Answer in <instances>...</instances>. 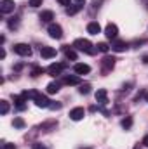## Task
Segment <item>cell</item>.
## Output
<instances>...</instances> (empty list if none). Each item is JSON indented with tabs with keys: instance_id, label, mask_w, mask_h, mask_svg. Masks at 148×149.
<instances>
[{
	"instance_id": "cell-2",
	"label": "cell",
	"mask_w": 148,
	"mask_h": 149,
	"mask_svg": "<svg viewBox=\"0 0 148 149\" xmlns=\"http://www.w3.org/2000/svg\"><path fill=\"white\" fill-rule=\"evenodd\" d=\"M113 66H115V57L106 56V57L101 59V71H103V74H108L113 70Z\"/></svg>"
},
{
	"instance_id": "cell-25",
	"label": "cell",
	"mask_w": 148,
	"mask_h": 149,
	"mask_svg": "<svg viewBox=\"0 0 148 149\" xmlns=\"http://www.w3.org/2000/svg\"><path fill=\"white\" fill-rule=\"evenodd\" d=\"M12 125H14L16 128H23V127H25V121H23L21 118H14V121H12Z\"/></svg>"
},
{
	"instance_id": "cell-24",
	"label": "cell",
	"mask_w": 148,
	"mask_h": 149,
	"mask_svg": "<svg viewBox=\"0 0 148 149\" xmlns=\"http://www.w3.org/2000/svg\"><path fill=\"white\" fill-rule=\"evenodd\" d=\"M78 92H80V94H89V92H91V85H89V83H85V85H80Z\"/></svg>"
},
{
	"instance_id": "cell-6",
	"label": "cell",
	"mask_w": 148,
	"mask_h": 149,
	"mask_svg": "<svg viewBox=\"0 0 148 149\" xmlns=\"http://www.w3.org/2000/svg\"><path fill=\"white\" fill-rule=\"evenodd\" d=\"M96 101H98V104H99V106L108 104V92H106L105 88H99V90L96 92Z\"/></svg>"
},
{
	"instance_id": "cell-16",
	"label": "cell",
	"mask_w": 148,
	"mask_h": 149,
	"mask_svg": "<svg viewBox=\"0 0 148 149\" xmlns=\"http://www.w3.org/2000/svg\"><path fill=\"white\" fill-rule=\"evenodd\" d=\"M63 83H65V85H78V83H80V78L75 76V74H68V76L63 78Z\"/></svg>"
},
{
	"instance_id": "cell-38",
	"label": "cell",
	"mask_w": 148,
	"mask_h": 149,
	"mask_svg": "<svg viewBox=\"0 0 148 149\" xmlns=\"http://www.w3.org/2000/svg\"><path fill=\"white\" fill-rule=\"evenodd\" d=\"M145 99H147V102H148V94H145Z\"/></svg>"
},
{
	"instance_id": "cell-17",
	"label": "cell",
	"mask_w": 148,
	"mask_h": 149,
	"mask_svg": "<svg viewBox=\"0 0 148 149\" xmlns=\"http://www.w3.org/2000/svg\"><path fill=\"white\" fill-rule=\"evenodd\" d=\"M25 102H26V99H25L23 95H16V97H14V104H16V108H18L19 111H23V109L26 108Z\"/></svg>"
},
{
	"instance_id": "cell-31",
	"label": "cell",
	"mask_w": 148,
	"mask_h": 149,
	"mask_svg": "<svg viewBox=\"0 0 148 149\" xmlns=\"http://www.w3.org/2000/svg\"><path fill=\"white\" fill-rule=\"evenodd\" d=\"M58 2H59L61 5H65V7H68V5L72 3V0H58Z\"/></svg>"
},
{
	"instance_id": "cell-7",
	"label": "cell",
	"mask_w": 148,
	"mask_h": 149,
	"mask_svg": "<svg viewBox=\"0 0 148 149\" xmlns=\"http://www.w3.org/2000/svg\"><path fill=\"white\" fill-rule=\"evenodd\" d=\"M14 2L12 0H2L0 2V12L2 14H9V12H12L14 10Z\"/></svg>"
},
{
	"instance_id": "cell-11",
	"label": "cell",
	"mask_w": 148,
	"mask_h": 149,
	"mask_svg": "<svg viewBox=\"0 0 148 149\" xmlns=\"http://www.w3.org/2000/svg\"><path fill=\"white\" fill-rule=\"evenodd\" d=\"M33 101H35V104H37L38 108H49V106H51V101H49L45 95H42V94H38Z\"/></svg>"
},
{
	"instance_id": "cell-5",
	"label": "cell",
	"mask_w": 148,
	"mask_h": 149,
	"mask_svg": "<svg viewBox=\"0 0 148 149\" xmlns=\"http://www.w3.org/2000/svg\"><path fill=\"white\" fill-rule=\"evenodd\" d=\"M105 35H106V38H110V40H115L117 35H118V28H117V24H113V23L106 24V28H105Z\"/></svg>"
},
{
	"instance_id": "cell-33",
	"label": "cell",
	"mask_w": 148,
	"mask_h": 149,
	"mask_svg": "<svg viewBox=\"0 0 148 149\" xmlns=\"http://www.w3.org/2000/svg\"><path fill=\"white\" fill-rule=\"evenodd\" d=\"M49 108H51V109H59V108H61V104H51Z\"/></svg>"
},
{
	"instance_id": "cell-35",
	"label": "cell",
	"mask_w": 148,
	"mask_h": 149,
	"mask_svg": "<svg viewBox=\"0 0 148 149\" xmlns=\"http://www.w3.org/2000/svg\"><path fill=\"white\" fill-rule=\"evenodd\" d=\"M33 149H45V148H44L42 144H35V146H33Z\"/></svg>"
},
{
	"instance_id": "cell-13",
	"label": "cell",
	"mask_w": 148,
	"mask_h": 149,
	"mask_svg": "<svg viewBox=\"0 0 148 149\" xmlns=\"http://www.w3.org/2000/svg\"><path fill=\"white\" fill-rule=\"evenodd\" d=\"M125 49H127V43H125V42H122V40H113V42H111V50L122 52V50H125Z\"/></svg>"
},
{
	"instance_id": "cell-20",
	"label": "cell",
	"mask_w": 148,
	"mask_h": 149,
	"mask_svg": "<svg viewBox=\"0 0 148 149\" xmlns=\"http://www.w3.org/2000/svg\"><path fill=\"white\" fill-rule=\"evenodd\" d=\"M82 7H84V3H75L73 7H68V10H66V12H68L70 16H73V14H77Z\"/></svg>"
},
{
	"instance_id": "cell-14",
	"label": "cell",
	"mask_w": 148,
	"mask_h": 149,
	"mask_svg": "<svg viewBox=\"0 0 148 149\" xmlns=\"http://www.w3.org/2000/svg\"><path fill=\"white\" fill-rule=\"evenodd\" d=\"M87 33H91V35H98V33H101V26H99V23H96V21L89 23V24H87Z\"/></svg>"
},
{
	"instance_id": "cell-18",
	"label": "cell",
	"mask_w": 148,
	"mask_h": 149,
	"mask_svg": "<svg viewBox=\"0 0 148 149\" xmlns=\"http://www.w3.org/2000/svg\"><path fill=\"white\" fill-rule=\"evenodd\" d=\"M63 52H65V56H66L68 59H72V61H77V52H75L72 47H65V49H63Z\"/></svg>"
},
{
	"instance_id": "cell-9",
	"label": "cell",
	"mask_w": 148,
	"mask_h": 149,
	"mask_svg": "<svg viewBox=\"0 0 148 149\" xmlns=\"http://www.w3.org/2000/svg\"><path fill=\"white\" fill-rule=\"evenodd\" d=\"M40 56H42L44 59H51V57H54V56H56V49H54V47H47V45H45V47H42V49H40Z\"/></svg>"
},
{
	"instance_id": "cell-26",
	"label": "cell",
	"mask_w": 148,
	"mask_h": 149,
	"mask_svg": "<svg viewBox=\"0 0 148 149\" xmlns=\"http://www.w3.org/2000/svg\"><path fill=\"white\" fill-rule=\"evenodd\" d=\"M9 28H11V30L18 28V17H11V19H9Z\"/></svg>"
},
{
	"instance_id": "cell-21",
	"label": "cell",
	"mask_w": 148,
	"mask_h": 149,
	"mask_svg": "<svg viewBox=\"0 0 148 149\" xmlns=\"http://www.w3.org/2000/svg\"><path fill=\"white\" fill-rule=\"evenodd\" d=\"M131 127H132V118H131V116H125V118L122 120V128L129 130Z\"/></svg>"
},
{
	"instance_id": "cell-36",
	"label": "cell",
	"mask_w": 148,
	"mask_h": 149,
	"mask_svg": "<svg viewBox=\"0 0 148 149\" xmlns=\"http://www.w3.org/2000/svg\"><path fill=\"white\" fill-rule=\"evenodd\" d=\"M143 63H147V64H148V56H145V57H143Z\"/></svg>"
},
{
	"instance_id": "cell-29",
	"label": "cell",
	"mask_w": 148,
	"mask_h": 149,
	"mask_svg": "<svg viewBox=\"0 0 148 149\" xmlns=\"http://www.w3.org/2000/svg\"><path fill=\"white\" fill-rule=\"evenodd\" d=\"M44 73V70L42 68H33V71H32V76H38V74Z\"/></svg>"
},
{
	"instance_id": "cell-4",
	"label": "cell",
	"mask_w": 148,
	"mask_h": 149,
	"mask_svg": "<svg viewBox=\"0 0 148 149\" xmlns=\"http://www.w3.org/2000/svg\"><path fill=\"white\" fill-rule=\"evenodd\" d=\"M49 35L52 38H56V40H59V38H63V28L56 23H51L49 24Z\"/></svg>"
},
{
	"instance_id": "cell-34",
	"label": "cell",
	"mask_w": 148,
	"mask_h": 149,
	"mask_svg": "<svg viewBox=\"0 0 148 149\" xmlns=\"http://www.w3.org/2000/svg\"><path fill=\"white\" fill-rule=\"evenodd\" d=\"M143 146H147V148H148V135L143 137Z\"/></svg>"
},
{
	"instance_id": "cell-8",
	"label": "cell",
	"mask_w": 148,
	"mask_h": 149,
	"mask_svg": "<svg viewBox=\"0 0 148 149\" xmlns=\"http://www.w3.org/2000/svg\"><path fill=\"white\" fill-rule=\"evenodd\" d=\"M65 70V64H59V63H54V64H51L49 68H47V73L51 74V76H58V74H61V71Z\"/></svg>"
},
{
	"instance_id": "cell-19",
	"label": "cell",
	"mask_w": 148,
	"mask_h": 149,
	"mask_svg": "<svg viewBox=\"0 0 148 149\" xmlns=\"http://www.w3.org/2000/svg\"><path fill=\"white\" fill-rule=\"evenodd\" d=\"M47 92H49V94H58V92H59V83H58V81L49 83V85H47Z\"/></svg>"
},
{
	"instance_id": "cell-32",
	"label": "cell",
	"mask_w": 148,
	"mask_h": 149,
	"mask_svg": "<svg viewBox=\"0 0 148 149\" xmlns=\"http://www.w3.org/2000/svg\"><path fill=\"white\" fill-rule=\"evenodd\" d=\"M2 149H14V144H4Z\"/></svg>"
},
{
	"instance_id": "cell-28",
	"label": "cell",
	"mask_w": 148,
	"mask_h": 149,
	"mask_svg": "<svg viewBox=\"0 0 148 149\" xmlns=\"http://www.w3.org/2000/svg\"><path fill=\"white\" fill-rule=\"evenodd\" d=\"M51 127H56V121H49V123H44V125H42V127H40V128H42V130H45V132H47V128H51Z\"/></svg>"
},
{
	"instance_id": "cell-1",
	"label": "cell",
	"mask_w": 148,
	"mask_h": 149,
	"mask_svg": "<svg viewBox=\"0 0 148 149\" xmlns=\"http://www.w3.org/2000/svg\"><path fill=\"white\" fill-rule=\"evenodd\" d=\"M73 47L77 49V50H82V52H85V54H91V56L96 52V50L92 49L94 45H92V43H91L87 38H77V40L73 42Z\"/></svg>"
},
{
	"instance_id": "cell-37",
	"label": "cell",
	"mask_w": 148,
	"mask_h": 149,
	"mask_svg": "<svg viewBox=\"0 0 148 149\" xmlns=\"http://www.w3.org/2000/svg\"><path fill=\"white\" fill-rule=\"evenodd\" d=\"M85 0H75V3H84Z\"/></svg>"
},
{
	"instance_id": "cell-30",
	"label": "cell",
	"mask_w": 148,
	"mask_h": 149,
	"mask_svg": "<svg viewBox=\"0 0 148 149\" xmlns=\"http://www.w3.org/2000/svg\"><path fill=\"white\" fill-rule=\"evenodd\" d=\"M30 5L32 7H40L42 5V0H30Z\"/></svg>"
},
{
	"instance_id": "cell-3",
	"label": "cell",
	"mask_w": 148,
	"mask_h": 149,
	"mask_svg": "<svg viewBox=\"0 0 148 149\" xmlns=\"http://www.w3.org/2000/svg\"><path fill=\"white\" fill-rule=\"evenodd\" d=\"M14 52L23 56V57H30L32 56V47L28 43H16L14 45Z\"/></svg>"
},
{
	"instance_id": "cell-27",
	"label": "cell",
	"mask_w": 148,
	"mask_h": 149,
	"mask_svg": "<svg viewBox=\"0 0 148 149\" xmlns=\"http://www.w3.org/2000/svg\"><path fill=\"white\" fill-rule=\"evenodd\" d=\"M98 50H99V52H108V50H110V45H106V43H98Z\"/></svg>"
},
{
	"instance_id": "cell-12",
	"label": "cell",
	"mask_w": 148,
	"mask_h": 149,
	"mask_svg": "<svg viewBox=\"0 0 148 149\" xmlns=\"http://www.w3.org/2000/svg\"><path fill=\"white\" fill-rule=\"evenodd\" d=\"M85 116V111H84V108H75L70 111V118L73 120V121H78V120H82Z\"/></svg>"
},
{
	"instance_id": "cell-22",
	"label": "cell",
	"mask_w": 148,
	"mask_h": 149,
	"mask_svg": "<svg viewBox=\"0 0 148 149\" xmlns=\"http://www.w3.org/2000/svg\"><path fill=\"white\" fill-rule=\"evenodd\" d=\"M38 95V92H35V90H26V92H23V97L25 99H35Z\"/></svg>"
},
{
	"instance_id": "cell-15",
	"label": "cell",
	"mask_w": 148,
	"mask_h": 149,
	"mask_svg": "<svg viewBox=\"0 0 148 149\" xmlns=\"http://www.w3.org/2000/svg\"><path fill=\"white\" fill-rule=\"evenodd\" d=\"M52 19H54L52 10H42V12H40V21H42V23H51Z\"/></svg>"
},
{
	"instance_id": "cell-10",
	"label": "cell",
	"mask_w": 148,
	"mask_h": 149,
	"mask_svg": "<svg viewBox=\"0 0 148 149\" xmlns=\"http://www.w3.org/2000/svg\"><path fill=\"white\" fill-rule=\"evenodd\" d=\"M73 71L77 74H87L91 71V66H89V64H84V63H77L73 66Z\"/></svg>"
},
{
	"instance_id": "cell-23",
	"label": "cell",
	"mask_w": 148,
	"mask_h": 149,
	"mask_svg": "<svg viewBox=\"0 0 148 149\" xmlns=\"http://www.w3.org/2000/svg\"><path fill=\"white\" fill-rule=\"evenodd\" d=\"M0 113L2 114H7L9 113V102L7 101H0Z\"/></svg>"
}]
</instances>
